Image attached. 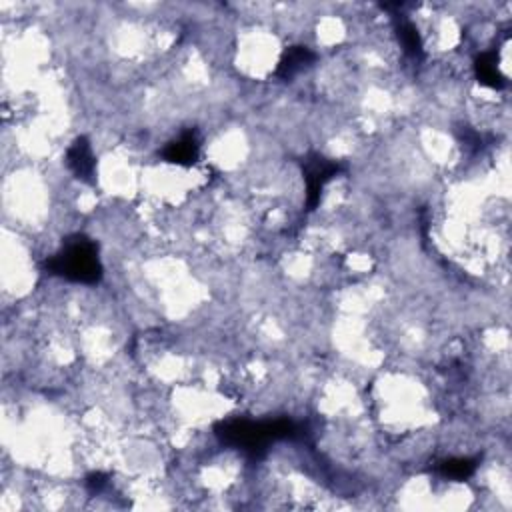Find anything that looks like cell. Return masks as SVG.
<instances>
[{"instance_id":"obj_1","label":"cell","mask_w":512,"mask_h":512,"mask_svg":"<svg viewBox=\"0 0 512 512\" xmlns=\"http://www.w3.org/2000/svg\"><path fill=\"white\" fill-rule=\"evenodd\" d=\"M56 270L72 280L94 282L100 276V262L96 250L88 240L72 242L64 254L56 260Z\"/></svg>"}]
</instances>
